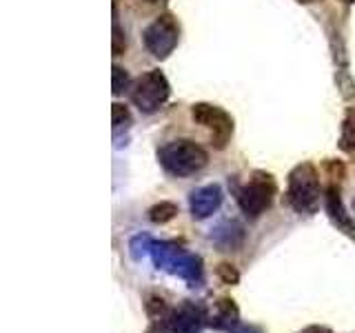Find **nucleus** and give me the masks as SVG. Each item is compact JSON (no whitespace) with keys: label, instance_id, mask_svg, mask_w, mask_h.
I'll return each mask as SVG.
<instances>
[{"label":"nucleus","instance_id":"obj_23","mask_svg":"<svg viewBox=\"0 0 355 333\" xmlns=\"http://www.w3.org/2000/svg\"><path fill=\"white\" fill-rule=\"evenodd\" d=\"M353 209H355V200H353Z\"/></svg>","mask_w":355,"mask_h":333},{"label":"nucleus","instance_id":"obj_15","mask_svg":"<svg viewBox=\"0 0 355 333\" xmlns=\"http://www.w3.org/2000/svg\"><path fill=\"white\" fill-rule=\"evenodd\" d=\"M131 125V116H129V109L125 105H114V129H122V127H129Z\"/></svg>","mask_w":355,"mask_h":333},{"label":"nucleus","instance_id":"obj_4","mask_svg":"<svg viewBox=\"0 0 355 333\" xmlns=\"http://www.w3.org/2000/svg\"><path fill=\"white\" fill-rule=\"evenodd\" d=\"M169 94L171 87L166 78L158 69H151L138 78L136 87H133V103L142 114H155L169 100Z\"/></svg>","mask_w":355,"mask_h":333},{"label":"nucleus","instance_id":"obj_9","mask_svg":"<svg viewBox=\"0 0 355 333\" xmlns=\"http://www.w3.org/2000/svg\"><path fill=\"white\" fill-rule=\"evenodd\" d=\"M171 273L180 275L182 280L191 282V287H196V284L202 282V260H200L198 255H193V253L182 251V255L178 258Z\"/></svg>","mask_w":355,"mask_h":333},{"label":"nucleus","instance_id":"obj_2","mask_svg":"<svg viewBox=\"0 0 355 333\" xmlns=\"http://www.w3.org/2000/svg\"><path fill=\"white\" fill-rule=\"evenodd\" d=\"M286 203L300 216H311L318 211L320 205V178L315 166L311 162L297 164L288 173V187H286Z\"/></svg>","mask_w":355,"mask_h":333},{"label":"nucleus","instance_id":"obj_1","mask_svg":"<svg viewBox=\"0 0 355 333\" xmlns=\"http://www.w3.org/2000/svg\"><path fill=\"white\" fill-rule=\"evenodd\" d=\"M158 160L166 173H171L175 178H189L205 169L209 162V153L198 142L173 140L160 147Z\"/></svg>","mask_w":355,"mask_h":333},{"label":"nucleus","instance_id":"obj_21","mask_svg":"<svg viewBox=\"0 0 355 333\" xmlns=\"http://www.w3.org/2000/svg\"><path fill=\"white\" fill-rule=\"evenodd\" d=\"M147 3H164V0H147Z\"/></svg>","mask_w":355,"mask_h":333},{"label":"nucleus","instance_id":"obj_3","mask_svg":"<svg viewBox=\"0 0 355 333\" xmlns=\"http://www.w3.org/2000/svg\"><path fill=\"white\" fill-rule=\"evenodd\" d=\"M273 196H275V180L269 173L255 171L251 176V180L240 189L238 203H240L242 214L255 220L271 207Z\"/></svg>","mask_w":355,"mask_h":333},{"label":"nucleus","instance_id":"obj_8","mask_svg":"<svg viewBox=\"0 0 355 333\" xmlns=\"http://www.w3.org/2000/svg\"><path fill=\"white\" fill-rule=\"evenodd\" d=\"M222 205V189L218 185L200 187L189 198V207H191V216L196 220H205L211 214H216Z\"/></svg>","mask_w":355,"mask_h":333},{"label":"nucleus","instance_id":"obj_16","mask_svg":"<svg viewBox=\"0 0 355 333\" xmlns=\"http://www.w3.org/2000/svg\"><path fill=\"white\" fill-rule=\"evenodd\" d=\"M129 89V74L122 67H114V94L120 96Z\"/></svg>","mask_w":355,"mask_h":333},{"label":"nucleus","instance_id":"obj_6","mask_svg":"<svg viewBox=\"0 0 355 333\" xmlns=\"http://www.w3.org/2000/svg\"><path fill=\"white\" fill-rule=\"evenodd\" d=\"M191 118L198 125H202L211 131V144L216 149L227 147V142L233 136V118L225 109L209 103H198L191 107Z\"/></svg>","mask_w":355,"mask_h":333},{"label":"nucleus","instance_id":"obj_13","mask_svg":"<svg viewBox=\"0 0 355 333\" xmlns=\"http://www.w3.org/2000/svg\"><path fill=\"white\" fill-rule=\"evenodd\" d=\"M340 147L344 151H355V122L347 120L342 127V136H340Z\"/></svg>","mask_w":355,"mask_h":333},{"label":"nucleus","instance_id":"obj_22","mask_svg":"<svg viewBox=\"0 0 355 333\" xmlns=\"http://www.w3.org/2000/svg\"><path fill=\"white\" fill-rule=\"evenodd\" d=\"M342 3H355V0H342Z\"/></svg>","mask_w":355,"mask_h":333},{"label":"nucleus","instance_id":"obj_7","mask_svg":"<svg viewBox=\"0 0 355 333\" xmlns=\"http://www.w3.org/2000/svg\"><path fill=\"white\" fill-rule=\"evenodd\" d=\"M207 316L196 302H182L171 314H166V327L171 333H202Z\"/></svg>","mask_w":355,"mask_h":333},{"label":"nucleus","instance_id":"obj_12","mask_svg":"<svg viewBox=\"0 0 355 333\" xmlns=\"http://www.w3.org/2000/svg\"><path fill=\"white\" fill-rule=\"evenodd\" d=\"M131 255L136 260H140L142 255H147V253H151V249H153V240L149 238V236H136L131 240Z\"/></svg>","mask_w":355,"mask_h":333},{"label":"nucleus","instance_id":"obj_20","mask_svg":"<svg viewBox=\"0 0 355 333\" xmlns=\"http://www.w3.org/2000/svg\"><path fill=\"white\" fill-rule=\"evenodd\" d=\"M297 3H304V5H309V3H318V0H297Z\"/></svg>","mask_w":355,"mask_h":333},{"label":"nucleus","instance_id":"obj_17","mask_svg":"<svg viewBox=\"0 0 355 333\" xmlns=\"http://www.w3.org/2000/svg\"><path fill=\"white\" fill-rule=\"evenodd\" d=\"M147 311H149V316L151 318H162L166 314V305H164V300L162 298H149V302H147Z\"/></svg>","mask_w":355,"mask_h":333},{"label":"nucleus","instance_id":"obj_11","mask_svg":"<svg viewBox=\"0 0 355 333\" xmlns=\"http://www.w3.org/2000/svg\"><path fill=\"white\" fill-rule=\"evenodd\" d=\"M175 214H178V207H175L173 203H166V200H164V203L151 207V211H149V220L155 222V225H164V222L173 220Z\"/></svg>","mask_w":355,"mask_h":333},{"label":"nucleus","instance_id":"obj_18","mask_svg":"<svg viewBox=\"0 0 355 333\" xmlns=\"http://www.w3.org/2000/svg\"><path fill=\"white\" fill-rule=\"evenodd\" d=\"M120 40H122L120 25H118V22H114V53H116V56H120V51L125 49V44H120Z\"/></svg>","mask_w":355,"mask_h":333},{"label":"nucleus","instance_id":"obj_5","mask_svg":"<svg viewBox=\"0 0 355 333\" xmlns=\"http://www.w3.org/2000/svg\"><path fill=\"white\" fill-rule=\"evenodd\" d=\"M142 40L147 51L162 60L175 49L178 40H180V25L171 14H162L142 31Z\"/></svg>","mask_w":355,"mask_h":333},{"label":"nucleus","instance_id":"obj_19","mask_svg":"<svg viewBox=\"0 0 355 333\" xmlns=\"http://www.w3.org/2000/svg\"><path fill=\"white\" fill-rule=\"evenodd\" d=\"M300 333H333V331L327 329V327H306L304 331H300Z\"/></svg>","mask_w":355,"mask_h":333},{"label":"nucleus","instance_id":"obj_14","mask_svg":"<svg viewBox=\"0 0 355 333\" xmlns=\"http://www.w3.org/2000/svg\"><path fill=\"white\" fill-rule=\"evenodd\" d=\"M216 273H218V278H220V280L225 282V284H238V280H240V273L236 271V266L229 264V262L218 264Z\"/></svg>","mask_w":355,"mask_h":333},{"label":"nucleus","instance_id":"obj_10","mask_svg":"<svg viewBox=\"0 0 355 333\" xmlns=\"http://www.w3.org/2000/svg\"><path fill=\"white\" fill-rule=\"evenodd\" d=\"M327 211H329L331 220L336 222L338 227L347 229L349 233L353 231V220L349 218L347 211H344V205H342V200H340V191H338L336 187H331L329 194H327Z\"/></svg>","mask_w":355,"mask_h":333}]
</instances>
